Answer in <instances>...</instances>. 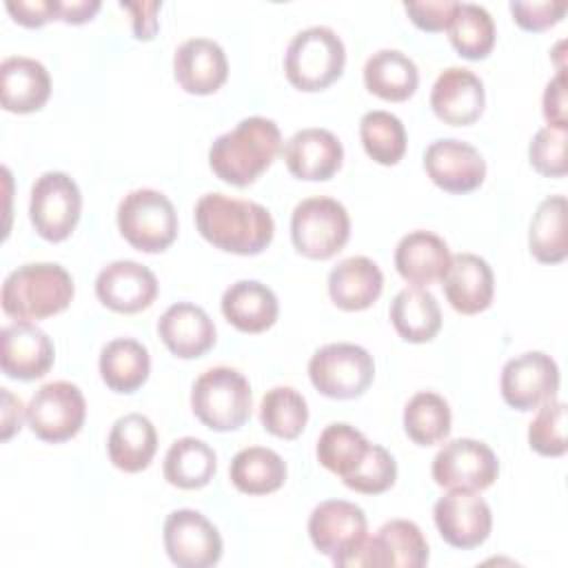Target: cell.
<instances>
[{"mask_svg":"<svg viewBox=\"0 0 568 568\" xmlns=\"http://www.w3.org/2000/svg\"><path fill=\"white\" fill-rule=\"evenodd\" d=\"M195 226L215 248L235 255L262 253L275 233V222L266 206L224 193H206L197 200Z\"/></svg>","mask_w":568,"mask_h":568,"instance_id":"cell-1","label":"cell"},{"mask_svg":"<svg viewBox=\"0 0 568 568\" xmlns=\"http://www.w3.org/2000/svg\"><path fill=\"white\" fill-rule=\"evenodd\" d=\"M280 146V126L268 118L251 115L213 140L209 166L226 184L248 186L273 164Z\"/></svg>","mask_w":568,"mask_h":568,"instance_id":"cell-2","label":"cell"},{"mask_svg":"<svg viewBox=\"0 0 568 568\" xmlns=\"http://www.w3.org/2000/svg\"><path fill=\"white\" fill-rule=\"evenodd\" d=\"M69 271L53 262H31L11 271L0 291L2 311L22 322L51 317L73 300Z\"/></svg>","mask_w":568,"mask_h":568,"instance_id":"cell-3","label":"cell"},{"mask_svg":"<svg viewBox=\"0 0 568 568\" xmlns=\"http://www.w3.org/2000/svg\"><path fill=\"white\" fill-rule=\"evenodd\" d=\"M346 64L342 38L324 24L297 31L284 53V73L300 91H322L333 84Z\"/></svg>","mask_w":568,"mask_h":568,"instance_id":"cell-4","label":"cell"},{"mask_svg":"<svg viewBox=\"0 0 568 568\" xmlns=\"http://www.w3.org/2000/svg\"><path fill=\"white\" fill-rule=\"evenodd\" d=\"M191 408L211 430H235L251 417V384L237 368L213 366L195 379Z\"/></svg>","mask_w":568,"mask_h":568,"instance_id":"cell-5","label":"cell"},{"mask_svg":"<svg viewBox=\"0 0 568 568\" xmlns=\"http://www.w3.org/2000/svg\"><path fill=\"white\" fill-rule=\"evenodd\" d=\"M366 515L346 499L320 501L308 517V537L335 566H359L366 546Z\"/></svg>","mask_w":568,"mask_h":568,"instance_id":"cell-6","label":"cell"},{"mask_svg":"<svg viewBox=\"0 0 568 568\" xmlns=\"http://www.w3.org/2000/svg\"><path fill=\"white\" fill-rule=\"evenodd\" d=\"M118 229L133 248L160 253L178 237V213L162 191L135 189L118 204Z\"/></svg>","mask_w":568,"mask_h":568,"instance_id":"cell-7","label":"cell"},{"mask_svg":"<svg viewBox=\"0 0 568 568\" xmlns=\"http://www.w3.org/2000/svg\"><path fill=\"white\" fill-rule=\"evenodd\" d=\"M348 235V211L335 197H306L293 209L291 240L297 253H302L304 257L328 260L344 248Z\"/></svg>","mask_w":568,"mask_h":568,"instance_id":"cell-8","label":"cell"},{"mask_svg":"<svg viewBox=\"0 0 568 568\" xmlns=\"http://www.w3.org/2000/svg\"><path fill=\"white\" fill-rule=\"evenodd\" d=\"M308 377L331 399H355L373 384L375 362L366 348L351 342H335L311 355Z\"/></svg>","mask_w":568,"mask_h":568,"instance_id":"cell-9","label":"cell"},{"mask_svg":"<svg viewBox=\"0 0 568 568\" xmlns=\"http://www.w3.org/2000/svg\"><path fill=\"white\" fill-rule=\"evenodd\" d=\"M82 195L64 171H47L31 186L29 217L36 233L49 242H62L80 220Z\"/></svg>","mask_w":568,"mask_h":568,"instance_id":"cell-10","label":"cell"},{"mask_svg":"<svg viewBox=\"0 0 568 568\" xmlns=\"http://www.w3.org/2000/svg\"><path fill=\"white\" fill-rule=\"evenodd\" d=\"M87 417L82 390L64 379L49 382L36 390L27 406V422L42 442L60 444L75 437Z\"/></svg>","mask_w":568,"mask_h":568,"instance_id":"cell-11","label":"cell"},{"mask_svg":"<svg viewBox=\"0 0 568 568\" xmlns=\"http://www.w3.org/2000/svg\"><path fill=\"white\" fill-rule=\"evenodd\" d=\"M433 479L446 490L479 493L499 475V462L493 448L479 439L459 437L439 448L430 466Z\"/></svg>","mask_w":568,"mask_h":568,"instance_id":"cell-12","label":"cell"},{"mask_svg":"<svg viewBox=\"0 0 568 568\" xmlns=\"http://www.w3.org/2000/svg\"><path fill=\"white\" fill-rule=\"evenodd\" d=\"M164 550L178 568H209L222 557L217 528L193 508H178L164 519Z\"/></svg>","mask_w":568,"mask_h":568,"instance_id":"cell-13","label":"cell"},{"mask_svg":"<svg viewBox=\"0 0 568 568\" xmlns=\"http://www.w3.org/2000/svg\"><path fill=\"white\" fill-rule=\"evenodd\" d=\"M504 402L515 410H532L559 390L557 362L541 353L528 351L508 359L499 379Z\"/></svg>","mask_w":568,"mask_h":568,"instance_id":"cell-14","label":"cell"},{"mask_svg":"<svg viewBox=\"0 0 568 568\" xmlns=\"http://www.w3.org/2000/svg\"><path fill=\"white\" fill-rule=\"evenodd\" d=\"M433 519L439 537L462 550L481 546L493 528L490 506L470 490H448L433 506Z\"/></svg>","mask_w":568,"mask_h":568,"instance_id":"cell-15","label":"cell"},{"mask_svg":"<svg viewBox=\"0 0 568 568\" xmlns=\"http://www.w3.org/2000/svg\"><path fill=\"white\" fill-rule=\"evenodd\" d=\"M424 169L428 178L448 193H470L486 178V160L481 153L457 138H439L424 151Z\"/></svg>","mask_w":568,"mask_h":568,"instance_id":"cell-16","label":"cell"},{"mask_svg":"<svg viewBox=\"0 0 568 568\" xmlns=\"http://www.w3.org/2000/svg\"><path fill=\"white\" fill-rule=\"evenodd\" d=\"M55 348L49 335L31 322H13L0 331V368L22 382L40 379L53 366Z\"/></svg>","mask_w":568,"mask_h":568,"instance_id":"cell-17","label":"cell"},{"mask_svg":"<svg viewBox=\"0 0 568 568\" xmlns=\"http://www.w3.org/2000/svg\"><path fill=\"white\" fill-rule=\"evenodd\" d=\"M98 300L115 313H138L158 297V280L151 268L133 260H115L95 277Z\"/></svg>","mask_w":568,"mask_h":568,"instance_id":"cell-18","label":"cell"},{"mask_svg":"<svg viewBox=\"0 0 568 568\" xmlns=\"http://www.w3.org/2000/svg\"><path fill=\"white\" fill-rule=\"evenodd\" d=\"M484 102V82L466 67L444 69L430 89L433 113L450 126L473 124L481 115Z\"/></svg>","mask_w":568,"mask_h":568,"instance_id":"cell-19","label":"cell"},{"mask_svg":"<svg viewBox=\"0 0 568 568\" xmlns=\"http://www.w3.org/2000/svg\"><path fill=\"white\" fill-rule=\"evenodd\" d=\"M284 162L297 180L322 182L331 180L344 160L342 142L335 133L320 126H308L293 133L284 149Z\"/></svg>","mask_w":568,"mask_h":568,"instance_id":"cell-20","label":"cell"},{"mask_svg":"<svg viewBox=\"0 0 568 568\" xmlns=\"http://www.w3.org/2000/svg\"><path fill=\"white\" fill-rule=\"evenodd\" d=\"M428 564V541L422 528L408 519H390L366 539L359 566L422 568Z\"/></svg>","mask_w":568,"mask_h":568,"instance_id":"cell-21","label":"cell"},{"mask_svg":"<svg viewBox=\"0 0 568 568\" xmlns=\"http://www.w3.org/2000/svg\"><path fill=\"white\" fill-rule=\"evenodd\" d=\"M173 75L186 93H215L229 78L226 53L211 38H189L173 53Z\"/></svg>","mask_w":568,"mask_h":568,"instance_id":"cell-22","label":"cell"},{"mask_svg":"<svg viewBox=\"0 0 568 568\" xmlns=\"http://www.w3.org/2000/svg\"><path fill=\"white\" fill-rule=\"evenodd\" d=\"M448 304L464 315L481 313L490 306L495 293L493 268L475 253L450 255V264L439 280Z\"/></svg>","mask_w":568,"mask_h":568,"instance_id":"cell-23","label":"cell"},{"mask_svg":"<svg viewBox=\"0 0 568 568\" xmlns=\"http://www.w3.org/2000/svg\"><path fill=\"white\" fill-rule=\"evenodd\" d=\"M158 335L180 359L202 357L215 344V324L209 313L191 302L171 304L158 320Z\"/></svg>","mask_w":568,"mask_h":568,"instance_id":"cell-24","label":"cell"},{"mask_svg":"<svg viewBox=\"0 0 568 568\" xmlns=\"http://www.w3.org/2000/svg\"><path fill=\"white\" fill-rule=\"evenodd\" d=\"M51 95L47 67L27 55H9L0 64V102L11 113H33Z\"/></svg>","mask_w":568,"mask_h":568,"instance_id":"cell-25","label":"cell"},{"mask_svg":"<svg viewBox=\"0 0 568 568\" xmlns=\"http://www.w3.org/2000/svg\"><path fill=\"white\" fill-rule=\"evenodd\" d=\"M448 264V244L430 231H410L395 246V268L413 286H428L442 280Z\"/></svg>","mask_w":568,"mask_h":568,"instance_id":"cell-26","label":"cell"},{"mask_svg":"<svg viewBox=\"0 0 568 568\" xmlns=\"http://www.w3.org/2000/svg\"><path fill=\"white\" fill-rule=\"evenodd\" d=\"M384 288V275L379 266L364 255L342 260L328 273V295L342 311L368 308Z\"/></svg>","mask_w":568,"mask_h":568,"instance_id":"cell-27","label":"cell"},{"mask_svg":"<svg viewBox=\"0 0 568 568\" xmlns=\"http://www.w3.org/2000/svg\"><path fill=\"white\" fill-rule=\"evenodd\" d=\"M222 313L242 333H262L277 320L280 304L275 293L257 280H240L222 295Z\"/></svg>","mask_w":568,"mask_h":568,"instance_id":"cell-28","label":"cell"},{"mask_svg":"<svg viewBox=\"0 0 568 568\" xmlns=\"http://www.w3.org/2000/svg\"><path fill=\"white\" fill-rule=\"evenodd\" d=\"M106 450L115 468L124 473L144 470L158 450V433L153 422L142 413L118 417L109 430Z\"/></svg>","mask_w":568,"mask_h":568,"instance_id":"cell-29","label":"cell"},{"mask_svg":"<svg viewBox=\"0 0 568 568\" xmlns=\"http://www.w3.org/2000/svg\"><path fill=\"white\" fill-rule=\"evenodd\" d=\"M390 322L397 335L410 344L430 342L442 328V311L430 291L406 286L390 302Z\"/></svg>","mask_w":568,"mask_h":568,"instance_id":"cell-30","label":"cell"},{"mask_svg":"<svg viewBox=\"0 0 568 568\" xmlns=\"http://www.w3.org/2000/svg\"><path fill=\"white\" fill-rule=\"evenodd\" d=\"M364 84L373 95L382 100L404 102L415 93L419 84V71L404 51L379 49L368 55L364 64Z\"/></svg>","mask_w":568,"mask_h":568,"instance_id":"cell-31","label":"cell"},{"mask_svg":"<svg viewBox=\"0 0 568 568\" xmlns=\"http://www.w3.org/2000/svg\"><path fill=\"white\" fill-rule=\"evenodd\" d=\"M100 377L115 393L138 390L149 373L151 357L144 344L133 337H118L102 346L100 351Z\"/></svg>","mask_w":568,"mask_h":568,"instance_id":"cell-32","label":"cell"},{"mask_svg":"<svg viewBox=\"0 0 568 568\" xmlns=\"http://www.w3.org/2000/svg\"><path fill=\"white\" fill-rule=\"evenodd\" d=\"M217 457L206 442L197 437H180L169 446L162 473L171 486L195 490L213 479Z\"/></svg>","mask_w":568,"mask_h":568,"instance_id":"cell-33","label":"cell"},{"mask_svg":"<svg viewBox=\"0 0 568 568\" xmlns=\"http://www.w3.org/2000/svg\"><path fill=\"white\" fill-rule=\"evenodd\" d=\"M229 477L240 493L266 495L284 484L286 462L273 448L248 446L231 459Z\"/></svg>","mask_w":568,"mask_h":568,"instance_id":"cell-34","label":"cell"},{"mask_svg":"<svg viewBox=\"0 0 568 568\" xmlns=\"http://www.w3.org/2000/svg\"><path fill=\"white\" fill-rule=\"evenodd\" d=\"M528 248L532 257L544 264H559L566 260L568 240H566V197L564 195H550L537 206L530 220Z\"/></svg>","mask_w":568,"mask_h":568,"instance_id":"cell-35","label":"cell"},{"mask_svg":"<svg viewBox=\"0 0 568 568\" xmlns=\"http://www.w3.org/2000/svg\"><path fill=\"white\" fill-rule=\"evenodd\" d=\"M368 448L371 442L364 437V433L351 424L335 422L320 433L315 455L326 470L335 473L339 479H346L362 464Z\"/></svg>","mask_w":568,"mask_h":568,"instance_id":"cell-36","label":"cell"},{"mask_svg":"<svg viewBox=\"0 0 568 568\" xmlns=\"http://www.w3.org/2000/svg\"><path fill=\"white\" fill-rule=\"evenodd\" d=\"M450 406L448 402L430 390L415 393L404 406V430L419 446H433L450 433Z\"/></svg>","mask_w":568,"mask_h":568,"instance_id":"cell-37","label":"cell"},{"mask_svg":"<svg viewBox=\"0 0 568 568\" xmlns=\"http://www.w3.org/2000/svg\"><path fill=\"white\" fill-rule=\"evenodd\" d=\"M450 44L462 58L484 60L495 44V22L490 13L473 2H457L450 27Z\"/></svg>","mask_w":568,"mask_h":568,"instance_id":"cell-38","label":"cell"},{"mask_svg":"<svg viewBox=\"0 0 568 568\" xmlns=\"http://www.w3.org/2000/svg\"><path fill=\"white\" fill-rule=\"evenodd\" d=\"M260 422L264 430H268L275 437H300L308 422V406L304 395L293 386H273L262 397Z\"/></svg>","mask_w":568,"mask_h":568,"instance_id":"cell-39","label":"cell"},{"mask_svg":"<svg viewBox=\"0 0 568 568\" xmlns=\"http://www.w3.org/2000/svg\"><path fill=\"white\" fill-rule=\"evenodd\" d=\"M359 138L368 158L384 166L397 164L406 151V129L402 120L382 109L362 115Z\"/></svg>","mask_w":568,"mask_h":568,"instance_id":"cell-40","label":"cell"},{"mask_svg":"<svg viewBox=\"0 0 568 568\" xmlns=\"http://www.w3.org/2000/svg\"><path fill=\"white\" fill-rule=\"evenodd\" d=\"M528 444L544 457H559L566 453V404L557 397L537 406V415L528 426Z\"/></svg>","mask_w":568,"mask_h":568,"instance_id":"cell-41","label":"cell"},{"mask_svg":"<svg viewBox=\"0 0 568 568\" xmlns=\"http://www.w3.org/2000/svg\"><path fill=\"white\" fill-rule=\"evenodd\" d=\"M397 479V462L395 457L379 444H371L366 457L355 468L353 475L342 479L348 488L364 495H379L388 490Z\"/></svg>","mask_w":568,"mask_h":568,"instance_id":"cell-42","label":"cell"},{"mask_svg":"<svg viewBox=\"0 0 568 568\" xmlns=\"http://www.w3.org/2000/svg\"><path fill=\"white\" fill-rule=\"evenodd\" d=\"M566 131L568 126H544L535 133L528 146L530 164L546 178L566 175Z\"/></svg>","mask_w":568,"mask_h":568,"instance_id":"cell-43","label":"cell"},{"mask_svg":"<svg viewBox=\"0 0 568 568\" xmlns=\"http://www.w3.org/2000/svg\"><path fill=\"white\" fill-rule=\"evenodd\" d=\"M510 13L515 22L526 31H544L552 24H557L568 4L564 0H550V2H510Z\"/></svg>","mask_w":568,"mask_h":568,"instance_id":"cell-44","label":"cell"},{"mask_svg":"<svg viewBox=\"0 0 568 568\" xmlns=\"http://www.w3.org/2000/svg\"><path fill=\"white\" fill-rule=\"evenodd\" d=\"M455 0H426V2H404V11L415 27L424 31H444L450 27L455 16Z\"/></svg>","mask_w":568,"mask_h":568,"instance_id":"cell-45","label":"cell"},{"mask_svg":"<svg viewBox=\"0 0 568 568\" xmlns=\"http://www.w3.org/2000/svg\"><path fill=\"white\" fill-rule=\"evenodd\" d=\"M7 11L22 27H42L60 20V0H7Z\"/></svg>","mask_w":568,"mask_h":568,"instance_id":"cell-46","label":"cell"},{"mask_svg":"<svg viewBox=\"0 0 568 568\" xmlns=\"http://www.w3.org/2000/svg\"><path fill=\"white\" fill-rule=\"evenodd\" d=\"M541 106H544V118H546L548 126H568V118H566V71L564 69H559V73L546 84Z\"/></svg>","mask_w":568,"mask_h":568,"instance_id":"cell-47","label":"cell"},{"mask_svg":"<svg viewBox=\"0 0 568 568\" xmlns=\"http://www.w3.org/2000/svg\"><path fill=\"white\" fill-rule=\"evenodd\" d=\"M124 11L133 16V36L138 40H151L158 31V18L162 2H120Z\"/></svg>","mask_w":568,"mask_h":568,"instance_id":"cell-48","label":"cell"},{"mask_svg":"<svg viewBox=\"0 0 568 568\" xmlns=\"http://www.w3.org/2000/svg\"><path fill=\"white\" fill-rule=\"evenodd\" d=\"M0 395H2V439H9L16 430H20L22 417H27V406L9 388H0Z\"/></svg>","mask_w":568,"mask_h":568,"instance_id":"cell-49","label":"cell"},{"mask_svg":"<svg viewBox=\"0 0 568 568\" xmlns=\"http://www.w3.org/2000/svg\"><path fill=\"white\" fill-rule=\"evenodd\" d=\"M100 9V0H60V20L69 24H82L91 20Z\"/></svg>","mask_w":568,"mask_h":568,"instance_id":"cell-50","label":"cell"}]
</instances>
